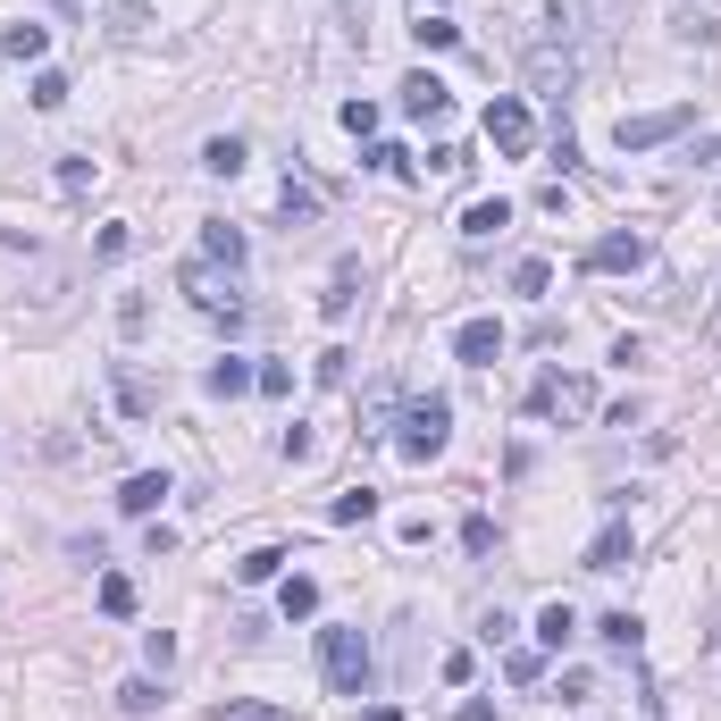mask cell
<instances>
[{
	"label": "cell",
	"instance_id": "ba28073f",
	"mask_svg": "<svg viewBox=\"0 0 721 721\" xmlns=\"http://www.w3.org/2000/svg\"><path fill=\"white\" fill-rule=\"evenodd\" d=\"M160 504H169V470H134L126 487H118V512L126 520H152Z\"/></svg>",
	"mask_w": 721,
	"mask_h": 721
},
{
	"label": "cell",
	"instance_id": "4316f807",
	"mask_svg": "<svg viewBox=\"0 0 721 721\" xmlns=\"http://www.w3.org/2000/svg\"><path fill=\"white\" fill-rule=\"evenodd\" d=\"M126 252H134L126 227H101V235H93V261H126Z\"/></svg>",
	"mask_w": 721,
	"mask_h": 721
},
{
	"label": "cell",
	"instance_id": "44dd1931",
	"mask_svg": "<svg viewBox=\"0 0 721 721\" xmlns=\"http://www.w3.org/2000/svg\"><path fill=\"white\" fill-rule=\"evenodd\" d=\"M570 629H579V612H570V605H546V612H537V646H562Z\"/></svg>",
	"mask_w": 721,
	"mask_h": 721
},
{
	"label": "cell",
	"instance_id": "3957f363",
	"mask_svg": "<svg viewBox=\"0 0 721 721\" xmlns=\"http://www.w3.org/2000/svg\"><path fill=\"white\" fill-rule=\"evenodd\" d=\"M478 126H487V143H495L504 160H529V143H537V118H529V101H512V93H495Z\"/></svg>",
	"mask_w": 721,
	"mask_h": 721
},
{
	"label": "cell",
	"instance_id": "603a6c76",
	"mask_svg": "<svg viewBox=\"0 0 721 721\" xmlns=\"http://www.w3.org/2000/svg\"><path fill=\"white\" fill-rule=\"evenodd\" d=\"M152 704H160V680H126L118 688V713H152Z\"/></svg>",
	"mask_w": 721,
	"mask_h": 721
},
{
	"label": "cell",
	"instance_id": "277c9868",
	"mask_svg": "<svg viewBox=\"0 0 721 721\" xmlns=\"http://www.w3.org/2000/svg\"><path fill=\"white\" fill-rule=\"evenodd\" d=\"M688 118H697L688 101H671V110H638V118H621V126H612V143H621V152H654V143H671Z\"/></svg>",
	"mask_w": 721,
	"mask_h": 721
},
{
	"label": "cell",
	"instance_id": "7c38bea8",
	"mask_svg": "<svg viewBox=\"0 0 721 721\" xmlns=\"http://www.w3.org/2000/svg\"><path fill=\"white\" fill-rule=\"evenodd\" d=\"M110 395H118V412H126V419H152V386L134 378L126 360H118V369H110Z\"/></svg>",
	"mask_w": 721,
	"mask_h": 721
},
{
	"label": "cell",
	"instance_id": "f1b7e54d",
	"mask_svg": "<svg viewBox=\"0 0 721 721\" xmlns=\"http://www.w3.org/2000/svg\"><path fill=\"white\" fill-rule=\"evenodd\" d=\"M596 638H605V646H638V621H629V612H605V621H596Z\"/></svg>",
	"mask_w": 721,
	"mask_h": 721
},
{
	"label": "cell",
	"instance_id": "7402d4cb",
	"mask_svg": "<svg viewBox=\"0 0 721 721\" xmlns=\"http://www.w3.org/2000/svg\"><path fill=\"white\" fill-rule=\"evenodd\" d=\"M344 134H360V143H369V134H378V101H344Z\"/></svg>",
	"mask_w": 721,
	"mask_h": 721
},
{
	"label": "cell",
	"instance_id": "5bb4252c",
	"mask_svg": "<svg viewBox=\"0 0 721 721\" xmlns=\"http://www.w3.org/2000/svg\"><path fill=\"white\" fill-rule=\"evenodd\" d=\"M277 612H285V621H311V612H319V579H303V570H294V579L277 588Z\"/></svg>",
	"mask_w": 721,
	"mask_h": 721
},
{
	"label": "cell",
	"instance_id": "7a4b0ae2",
	"mask_svg": "<svg viewBox=\"0 0 721 721\" xmlns=\"http://www.w3.org/2000/svg\"><path fill=\"white\" fill-rule=\"evenodd\" d=\"M445 437H454V403H445V395L403 403V428H395V454H403V461H437Z\"/></svg>",
	"mask_w": 721,
	"mask_h": 721
},
{
	"label": "cell",
	"instance_id": "1f68e13d",
	"mask_svg": "<svg viewBox=\"0 0 721 721\" xmlns=\"http://www.w3.org/2000/svg\"><path fill=\"white\" fill-rule=\"evenodd\" d=\"M252 386H261V395H294V369H285V360H268V369H261Z\"/></svg>",
	"mask_w": 721,
	"mask_h": 721
},
{
	"label": "cell",
	"instance_id": "9c48e42d",
	"mask_svg": "<svg viewBox=\"0 0 721 721\" xmlns=\"http://www.w3.org/2000/svg\"><path fill=\"white\" fill-rule=\"evenodd\" d=\"M495 353H504V327H495V319H461V327H454V360H470V369H487Z\"/></svg>",
	"mask_w": 721,
	"mask_h": 721
},
{
	"label": "cell",
	"instance_id": "ffe728a7",
	"mask_svg": "<svg viewBox=\"0 0 721 721\" xmlns=\"http://www.w3.org/2000/svg\"><path fill=\"white\" fill-rule=\"evenodd\" d=\"M101 612H110V621H126V612H134V579H126V570L101 579Z\"/></svg>",
	"mask_w": 721,
	"mask_h": 721
},
{
	"label": "cell",
	"instance_id": "6da1fadb",
	"mask_svg": "<svg viewBox=\"0 0 721 721\" xmlns=\"http://www.w3.org/2000/svg\"><path fill=\"white\" fill-rule=\"evenodd\" d=\"M319 671L336 697H369V680H378V654H369V638L360 629H319Z\"/></svg>",
	"mask_w": 721,
	"mask_h": 721
},
{
	"label": "cell",
	"instance_id": "2e32d148",
	"mask_svg": "<svg viewBox=\"0 0 721 721\" xmlns=\"http://www.w3.org/2000/svg\"><path fill=\"white\" fill-rule=\"evenodd\" d=\"M495 227H512V202L495 193V202H470L461 210V235H495Z\"/></svg>",
	"mask_w": 721,
	"mask_h": 721
},
{
	"label": "cell",
	"instance_id": "cb8c5ba5",
	"mask_svg": "<svg viewBox=\"0 0 721 721\" xmlns=\"http://www.w3.org/2000/svg\"><path fill=\"white\" fill-rule=\"evenodd\" d=\"M277 210H285V219H319V193H311V185H285Z\"/></svg>",
	"mask_w": 721,
	"mask_h": 721
},
{
	"label": "cell",
	"instance_id": "4fadbf2b",
	"mask_svg": "<svg viewBox=\"0 0 721 721\" xmlns=\"http://www.w3.org/2000/svg\"><path fill=\"white\" fill-rule=\"evenodd\" d=\"M202 252H210V261H227V268H244V227H227V219H210V227H202Z\"/></svg>",
	"mask_w": 721,
	"mask_h": 721
},
{
	"label": "cell",
	"instance_id": "30bf717a",
	"mask_svg": "<svg viewBox=\"0 0 721 721\" xmlns=\"http://www.w3.org/2000/svg\"><path fill=\"white\" fill-rule=\"evenodd\" d=\"M629 554H638V529H629V520H605L596 546H588V570H629Z\"/></svg>",
	"mask_w": 721,
	"mask_h": 721
},
{
	"label": "cell",
	"instance_id": "d4e9b609",
	"mask_svg": "<svg viewBox=\"0 0 721 721\" xmlns=\"http://www.w3.org/2000/svg\"><path fill=\"white\" fill-rule=\"evenodd\" d=\"M412 34H419V42H428V51H454V42H461V26H445V18H419V26H412Z\"/></svg>",
	"mask_w": 721,
	"mask_h": 721
},
{
	"label": "cell",
	"instance_id": "4dcf8cb0",
	"mask_svg": "<svg viewBox=\"0 0 721 721\" xmlns=\"http://www.w3.org/2000/svg\"><path fill=\"white\" fill-rule=\"evenodd\" d=\"M461 546L487 554V546H495V520H487V512H470V520H461Z\"/></svg>",
	"mask_w": 721,
	"mask_h": 721
},
{
	"label": "cell",
	"instance_id": "e0dca14e",
	"mask_svg": "<svg viewBox=\"0 0 721 721\" xmlns=\"http://www.w3.org/2000/svg\"><path fill=\"white\" fill-rule=\"evenodd\" d=\"M327 520H336V529H360V520H378V495H369V487L336 495V512H327Z\"/></svg>",
	"mask_w": 721,
	"mask_h": 721
},
{
	"label": "cell",
	"instance_id": "9a60e30c",
	"mask_svg": "<svg viewBox=\"0 0 721 721\" xmlns=\"http://www.w3.org/2000/svg\"><path fill=\"white\" fill-rule=\"evenodd\" d=\"M202 169H210V176H235V169H244V134H210V143H202Z\"/></svg>",
	"mask_w": 721,
	"mask_h": 721
},
{
	"label": "cell",
	"instance_id": "d6986e66",
	"mask_svg": "<svg viewBox=\"0 0 721 721\" xmlns=\"http://www.w3.org/2000/svg\"><path fill=\"white\" fill-rule=\"evenodd\" d=\"M285 570V546H261V554H244V562H235V579H244V588H261V579H277Z\"/></svg>",
	"mask_w": 721,
	"mask_h": 721
},
{
	"label": "cell",
	"instance_id": "ac0fdd59",
	"mask_svg": "<svg viewBox=\"0 0 721 721\" xmlns=\"http://www.w3.org/2000/svg\"><path fill=\"white\" fill-rule=\"evenodd\" d=\"M0 51H9V59H42V51H51V26H9Z\"/></svg>",
	"mask_w": 721,
	"mask_h": 721
},
{
	"label": "cell",
	"instance_id": "83f0119b",
	"mask_svg": "<svg viewBox=\"0 0 721 721\" xmlns=\"http://www.w3.org/2000/svg\"><path fill=\"white\" fill-rule=\"evenodd\" d=\"M546 285H554L546 261H520V268H512V294H546Z\"/></svg>",
	"mask_w": 721,
	"mask_h": 721
},
{
	"label": "cell",
	"instance_id": "8992f818",
	"mask_svg": "<svg viewBox=\"0 0 721 721\" xmlns=\"http://www.w3.org/2000/svg\"><path fill=\"white\" fill-rule=\"evenodd\" d=\"M646 261H654V244H646V235H596V244H588V268H605V277L646 268Z\"/></svg>",
	"mask_w": 721,
	"mask_h": 721
},
{
	"label": "cell",
	"instance_id": "d590c367",
	"mask_svg": "<svg viewBox=\"0 0 721 721\" xmlns=\"http://www.w3.org/2000/svg\"><path fill=\"white\" fill-rule=\"evenodd\" d=\"M461 721H495V704H487V697H470V704H461Z\"/></svg>",
	"mask_w": 721,
	"mask_h": 721
},
{
	"label": "cell",
	"instance_id": "836d02e7",
	"mask_svg": "<svg viewBox=\"0 0 721 721\" xmlns=\"http://www.w3.org/2000/svg\"><path fill=\"white\" fill-rule=\"evenodd\" d=\"M369 169H378V176H403V169H412V160H403L395 143H369Z\"/></svg>",
	"mask_w": 721,
	"mask_h": 721
},
{
	"label": "cell",
	"instance_id": "e575fe53",
	"mask_svg": "<svg viewBox=\"0 0 721 721\" xmlns=\"http://www.w3.org/2000/svg\"><path fill=\"white\" fill-rule=\"evenodd\" d=\"M227 721H294V713H277V704H227Z\"/></svg>",
	"mask_w": 721,
	"mask_h": 721
},
{
	"label": "cell",
	"instance_id": "52a82bcc",
	"mask_svg": "<svg viewBox=\"0 0 721 721\" xmlns=\"http://www.w3.org/2000/svg\"><path fill=\"white\" fill-rule=\"evenodd\" d=\"M403 110H412L419 126H437V118H454V93H445L428 68H412V77H403Z\"/></svg>",
	"mask_w": 721,
	"mask_h": 721
},
{
	"label": "cell",
	"instance_id": "5b68a950",
	"mask_svg": "<svg viewBox=\"0 0 721 721\" xmlns=\"http://www.w3.org/2000/svg\"><path fill=\"white\" fill-rule=\"evenodd\" d=\"M529 412H562V419H588V412H596V386H588V378H554V369H546V378L529 386Z\"/></svg>",
	"mask_w": 721,
	"mask_h": 721
},
{
	"label": "cell",
	"instance_id": "8fae6325",
	"mask_svg": "<svg viewBox=\"0 0 721 721\" xmlns=\"http://www.w3.org/2000/svg\"><path fill=\"white\" fill-rule=\"evenodd\" d=\"M252 378H261V369H252V360H244V353H227V360H210V369H202V386H210V395H219V403H235V395H252Z\"/></svg>",
	"mask_w": 721,
	"mask_h": 721
},
{
	"label": "cell",
	"instance_id": "d6a6232c",
	"mask_svg": "<svg viewBox=\"0 0 721 721\" xmlns=\"http://www.w3.org/2000/svg\"><path fill=\"white\" fill-rule=\"evenodd\" d=\"M504 671H512V680H520V688H529V680H537V671H546V654H537V646H520V654H512V663H504Z\"/></svg>",
	"mask_w": 721,
	"mask_h": 721
},
{
	"label": "cell",
	"instance_id": "f546056e",
	"mask_svg": "<svg viewBox=\"0 0 721 721\" xmlns=\"http://www.w3.org/2000/svg\"><path fill=\"white\" fill-rule=\"evenodd\" d=\"M59 193H93V160H59Z\"/></svg>",
	"mask_w": 721,
	"mask_h": 721
},
{
	"label": "cell",
	"instance_id": "484cf974",
	"mask_svg": "<svg viewBox=\"0 0 721 721\" xmlns=\"http://www.w3.org/2000/svg\"><path fill=\"white\" fill-rule=\"evenodd\" d=\"M59 101H68V77H59V68H42V77H34V110H59Z\"/></svg>",
	"mask_w": 721,
	"mask_h": 721
}]
</instances>
